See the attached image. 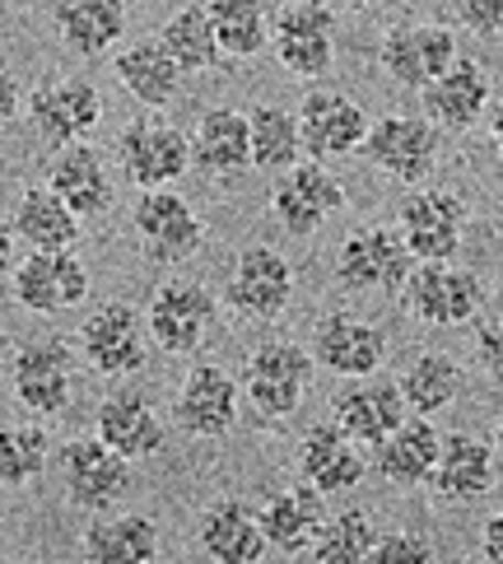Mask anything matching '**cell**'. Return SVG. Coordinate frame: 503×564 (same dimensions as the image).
I'll list each match as a JSON object with an SVG mask.
<instances>
[{
	"instance_id": "6da1fadb",
	"label": "cell",
	"mask_w": 503,
	"mask_h": 564,
	"mask_svg": "<svg viewBox=\"0 0 503 564\" xmlns=\"http://www.w3.org/2000/svg\"><path fill=\"white\" fill-rule=\"evenodd\" d=\"M396 234L406 238L415 261H452L467 234V200L448 187H425L401 200Z\"/></svg>"
},
{
	"instance_id": "7a4b0ae2",
	"label": "cell",
	"mask_w": 503,
	"mask_h": 564,
	"mask_svg": "<svg viewBox=\"0 0 503 564\" xmlns=\"http://www.w3.org/2000/svg\"><path fill=\"white\" fill-rule=\"evenodd\" d=\"M415 271V257L406 248V238L387 225H369L350 234L336 252V280L346 290H401Z\"/></svg>"
},
{
	"instance_id": "3957f363",
	"label": "cell",
	"mask_w": 503,
	"mask_h": 564,
	"mask_svg": "<svg viewBox=\"0 0 503 564\" xmlns=\"http://www.w3.org/2000/svg\"><path fill=\"white\" fill-rule=\"evenodd\" d=\"M62 490L75 509H112L131 490V457L108 448L103 438H70L62 448Z\"/></svg>"
},
{
	"instance_id": "277c9868",
	"label": "cell",
	"mask_w": 503,
	"mask_h": 564,
	"mask_svg": "<svg viewBox=\"0 0 503 564\" xmlns=\"http://www.w3.org/2000/svg\"><path fill=\"white\" fill-rule=\"evenodd\" d=\"M308 378H313V355L294 346V340H266V346L248 355V401L266 420L294 415L308 392Z\"/></svg>"
},
{
	"instance_id": "5b68a950",
	"label": "cell",
	"mask_w": 503,
	"mask_h": 564,
	"mask_svg": "<svg viewBox=\"0 0 503 564\" xmlns=\"http://www.w3.org/2000/svg\"><path fill=\"white\" fill-rule=\"evenodd\" d=\"M378 62L387 70V79L425 94L457 66V37L442 24H396L382 37Z\"/></svg>"
},
{
	"instance_id": "8992f818",
	"label": "cell",
	"mask_w": 503,
	"mask_h": 564,
	"mask_svg": "<svg viewBox=\"0 0 503 564\" xmlns=\"http://www.w3.org/2000/svg\"><path fill=\"white\" fill-rule=\"evenodd\" d=\"M135 234L145 243V257L158 267H177V261H192L206 248V225L192 210L187 196L168 192H145L135 200Z\"/></svg>"
},
{
	"instance_id": "52a82bcc",
	"label": "cell",
	"mask_w": 503,
	"mask_h": 564,
	"mask_svg": "<svg viewBox=\"0 0 503 564\" xmlns=\"http://www.w3.org/2000/svg\"><path fill=\"white\" fill-rule=\"evenodd\" d=\"M401 290H406V308L429 327H461L485 304L480 280L471 271L448 267V261H415V271Z\"/></svg>"
},
{
	"instance_id": "ba28073f",
	"label": "cell",
	"mask_w": 503,
	"mask_h": 564,
	"mask_svg": "<svg viewBox=\"0 0 503 564\" xmlns=\"http://www.w3.org/2000/svg\"><path fill=\"white\" fill-rule=\"evenodd\" d=\"M122 169L135 187L145 192H168L177 177L192 169V135H183L177 127L158 122V117H145V122H131L122 131Z\"/></svg>"
},
{
	"instance_id": "9c48e42d",
	"label": "cell",
	"mask_w": 503,
	"mask_h": 564,
	"mask_svg": "<svg viewBox=\"0 0 503 564\" xmlns=\"http://www.w3.org/2000/svg\"><path fill=\"white\" fill-rule=\"evenodd\" d=\"M145 327L140 313L131 304H98L85 327H79V350H85V365L103 378H122L145 365Z\"/></svg>"
},
{
	"instance_id": "30bf717a",
	"label": "cell",
	"mask_w": 503,
	"mask_h": 564,
	"mask_svg": "<svg viewBox=\"0 0 503 564\" xmlns=\"http://www.w3.org/2000/svg\"><path fill=\"white\" fill-rule=\"evenodd\" d=\"M145 322H150V336L158 350L192 355V350H200V340H206L210 322H215V299L206 285H196V280H168V285L154 290Z\"/></svg>"
},
{
	"instance_id": "8fae6325",
	"label": "cell",
	"mask_w": 503,
	"mask_h": 564,
	"mask_svg": "<svg viewBox=\"0 0 503 564\" xmlns=\"http://www.w3.org/2000/svg\"><path fill=\"white\" fill-rule=\"evenodd\" d=\"M29 122L52 150H70V145H79V135H89L103 122V98H98L89 79L37 85L29 94Z\"/></svg>"
},
{
	"instance_id": "7c38bea8",
	"label": "cell",
	"mask_w": 503,
	"mask_h": 564,
	"mask_svg": "<svg viewBox=\"0 0 503 564\" xmlns=\"http://www.w3.org/2000/svg\"><path fill=\"white\" fill-rule=\"evenodd\" d=\"M14 299L29 313H66L89 299V271L75 252H29L14 267Z\"/></svg>"
},
{
	"instance_id": "4fadbf2b",
	"label": "cell",
	"mask_w": 503,
	"mask_h": 564,
	"mask_svg": "<svg viewBox=\"0 0 503 564\" xmlns=\"http://www.w3.org/2000/svg\"><path fill=\"white\" fill-rule=\"evenodd\" d=\"M271 206H275V219L294 238H308L346 206V187L336 183V173L321 164V159H313V164H294L285 177H280Z\"/></svg>"
},
{
	"instance_id": "5bb4252c",
	"label": "cell",
	"mask_w": 503,
	"mask_h": 564,
	"mask_svg": "<svg viewBox=\"0 0 503 564\" xmlns=\"http://www.w3.org/2000/svg\"><path fill=\"white\" fill-rule=\"evenodd\" d=\"M364 154L373 164L396 177V183H425L438 164V135L425 117H382V122L369 127Z\"/></svg>"
},
{
	"instance_id": "9a60e30c",
	"label": "cell",
	"mask_w": 503,
	"mask_h": 564,
	"mask_svg": "<svg viewBox=\"0 0 503 564\" xmlns=\"http://www.w3.org/2000/svg\"><path fill=\"white\" fill-rule=\"evenodd\" d=\"M369 117L354 98L336 94V89H313L304 94V108H298V135H304V150L313 159H336L350 154L369 140Z\"/></svg>"
},
{
	"instance_id": "2e32d148",
	"label": "cell",
	"mask_w": 503,
	"mask_h": 564,
	"mask_svg": "<svg viewBox=\"0 0 503 564\" xmlns=\"http://www.w3.org/2000/svg\"><path fill=\"white\" fill-rule=\"evenodd\" d=\"M289 294H294V267L275 248L252 243V248L238 252V267H233V280H229L233 313L271 322V317H280V308L289 304Z\"/></svg>"
},
{
	"instance_id": "e0dca14e",
	"label": "cell",
	"mask_w": 503,
	"mask_h": 564,
	"mask_svg": "<svg viewBox=\"0 0 503 564\" xmlns=\"http://www.w3.org/2000/svg\"><path fill=\"white\" fill-rule=\"evenodd\" d=\"M173 420H177V430L192 438H225L238 420V382L219 365H196L183 378Z\"/></svg>"
},
{
	"instance_id": "ac0fdd59",
	"label": "cell",
	"mask_w": 503,
	"mask_h": 564,
	"mask_svg": "<svg viewBox=\"0 0 503 564\" xmlns=\"http://www.w3.org/2000/svg\"><path fill=\"white\" fill-rule=\"evenodd\" d=\"M313 359L340 378H369V373H378L382 359H387V336L359 313H331V317H321V327H317Z\"/></svg>"
},
{
	"instance_id": "d6986e66",
	"label": "cell",
	"mask_w": 503,
	"mask_h": 564,
	"mask_svg": "<svg viewBox=\"0 0 503 564\" xmlns=\"http://www.w3.org/2000/svg\"><path fill=\"white\" fill-rule=\"evenodd\" d=\"M14 401L33 415H62L70 401V355L62 340H29L14 350Z\"/></svg>"
},
{
	"instance_id": "ffe728a7",
	"label": "cell",
	"mask_w": 503,
	"mask_h": 564,
	"mask_svg": "<svg viewBox=\"0 0 503 564\" xmlns=\"http://www.w3.org/2000/svg\"><path fill=\"white\" fill-rule=\"evenodd\" d=\"M275 52H280V66L298 79L327 75L331 70V10L313 6V0L285 6L275 19Z\"/></svg>"
},
{
	"instance_id": "44dd1931",
	"label": "cell",
	"mask_w": 503,
	"mask_h": 564,
	"mask_svg": "<svg viewBox=\"0 0 503 564\" xmlns=\"http://www.w3.org/2000/svg\"><path fill=\"white\" fill-rule=\"evenodd\" d=\"M406 397H401L396 382H350L340 388L336 401H331V420L346 430L354 443H378L392 438L401 425H406Z\"/></svg>"
},
{
	"instance_id": "7402d4cb",
	"label": "cell",
	"mask_w": 503,
	"mask_h": 564,
	"mask_svg": "<svg viewBox=\"0 0 503 564\" xmlns=\"http://www.w3.org/2000/svg\"><path fill=\"white\" fill-rule=\"evenodd\" d=\"M261 532H266V546L280 555H304L313 551V541L327 522L321 509V490L317 486H289V490H271L256 503Z\"/></svg>"
},
{
	"instance_id": "603a6c76",
	"label": "cell",
	"mask_w": 503,
	"mask_h": 564,
	"mask_svg": "<svg viewBox=\"0 0 503 564\" xmlns=\"http://www.w3.org/2000/svg\"><path fill=\"white\" fill-rule=\"evenodd\" d=\"M438 448H442V434L429 425V420L425 415H406V425H401L392 438L378 443L373 467H378V476L387 480V486L415 490V486H429L434 480Z\"/></svg>"
},
{
	"instance_id": "cb8c5ba5",
	"label": "cell",
	"mask_w": 503,
	"mask_h": 564,
	"mask_svg": "<svg viewBox=\"0 0 503 564\" xmlns=\"http://www.w3.org/2000/svg\"><path fill=\"white\" fill-rule=\"evenodd\" d=\"M298 471L321 495H346L364 476V457H359V443L340 425H313L304 443H298Z\"/></svg>"
},
{
	"instance_id": "d4e9b609",
	"label": "cell",
	"mask_w": 503,
	"mask_h": 564,
	"mask_svg": "<svg viewBox=\"0 0 503 564\" xmlns=\"http://www.w3.org/2000/svg\"><path fill=\"white\" fill-rule=\"evenodd\" d=\"M192 164L206 177H238L252 164V122L233 108H210L192 131Z\"/></svg>"
},
{
	"instance_id": "484cf974",
	"label": "cell",
	"mask_w": 503,
	"mask_h": 564,
	"mask_svg": "<svg viewBox=\"0 0 503 564\" xmlns=\"http://www.w3.org/2000/svg\"><path fill=\"white\" fill-rule=\"evenodd\" d=\"M499 480V448L475 434H448L438 448L434 490L442 499H480Z\"/></svg>"
},
{
	"instance_id": "4316f807",
	"label": "cell",
	"mask_w": 503,
	"mask_h": 564,
	"mask_svg": "<svg viewBox=\"0 0 503 564\" xmlns=\"http://www.w3.org/2000/svg\"><path fill=\"white\" fill-rule=\"evenodd\" d=\"M200 546L219 564H252L266 555V532L256 509H248L243 499H215L200 513Z\"/></svg>"
},
{
	"instance_id": "83f0119b",
	"label": "cell",
	"mask_w": 503,
	"mask_h": 564,
	"mask_svg": "<svg viewBox=\"0 0 503 564\" xmlns=\"http://www.w3.org/2000/svg\"><path fill=\"white\" fill-rule=\"evenodd\" d=\"M94 430H98V438H103L108 448H117V453L131 457V462L158 453V448H164V438H168L164 420L154 415L150 401L145 397H131V392L108 397L103 406H98V415H94Z\"/></svg>"
},
{
	"instance_id": "f1b7e54d",
	"label": "cell",
	"mask_w": 503,
	"mask_h": 564,
	"mask_svg": "<svg viewBox=\"0 0 503 564\" xmlns=\"http://www.w3.org/2000/svg\"><path fill=\"white\" fill-rule=\"evenodd\" d=\"M10 229L24 238L33 252H70L79 238V215L52 187H29L19 196Z\"/></svg>"
},
{
	"instance_id": "f546056e",
	"label": "cell",
	"mask_w": 503,
	"mask_h": 564,
	"mask_svg": "<svg viewBox=\"0 0 503 564\" xmlns=\"http://www.w3.org/2000/svg\"><path fill=\"white\" fill-rule=\"evenodd\" d=\"M47 187L62 196L75 215H98L112 206V177L89 145H70L56 154L47 169Z\"/></svg>"
},
{
	"instance_id": "4dcf8cb0",
	"label": "cell",
	"mask_w": 503,
	"mask_h": 564,
	"mask_svg": "<svg viewBox=\"0 0 503 564\" xmlns=\"http://www.w3.org/2000/svg\"><path fill=\"white\" fill-rule=\"evenodd\" d=\"M89 564H150L158 555V532L150 518L140 513H117V518H94L85 541H79Z\"/></svg>"
},
{
	"instance_id": "1f68e13d",
	"label": "cell",
	"mask_w": 503,
	"mask_h": 564,
	"mask_svg": "<svg viewBox=\"0 0 503 564\" xmlns=\"http://www.w3.org/2000/svg\"><path fill=\"white\" fill-rule=\"evenodd\" d=\"M56 29H62V43L75 56H103L122 43L127 6H117V0H70V6H56Z\"/></svg>"
},
{
	"instance_id": "d6a6232c",
	"label": "cell",
	"mask_w": 503,
	"mask_h": 564,
	"mask_svg": "<svg viewBox=\"0 0 503 564\" xmlns=\"http://www.w3.org/2000/svg\"><path fill=\"white\" fill-rule=\"evenodd\" d=\"M490 104V75L480 70L475 62H457L438 85L425 89V108L438 127L448 131H467L480 112Z\"/></svg>"
},
{
	"instance_id": "836d02e7",
	"label": "cell",
	"mask_w": 503,
	"mask_h": 564,
	"mask_svg": "<svg viewBox=\"0 0 503 564\" xmlns=\"http://www.w3.org/2000/svg\"><path fill=\"white\" fill-rule=\"evenodd\" d=\"M117 79H122V89L135 98V104L145 108H164L173 104L177 94V79H183V70H177V62L164 52V43H135V47H122L112 62Z\"/></svg>"
},
{
	"instance_id": "e575fe53",
	"label": "cell",
	"mask_w": 503,
	"mask_h": 564,
	"mask_svg": "<svg viewBox=\"0 0 503 564\" xmlns=\"http://www.w3.org/2000/svg\"><path fill=\"white\" fill-rule=\"evenodd\" d=\"M401 397H406V406L415 415H434L442 406H452V397L461 392V369L452 355L442 350H429V355H415L406 373H401Z\"/></svg>"
},
{
	"instance_id": "d590c367",
	"label": "cell",
	"mask_w": 503,
	"mask_h": 564,
	"mask_svg": "<svg viewBox=\"0 0 503 564\" xmlns=\"http://www.w3.org/2000/svg\"><path fill=\"white\" fill-rule=\"evenodd\" d=\"M158 43H164V52L177 62V70H210L219 56H225V47H219L215 37V24H210V10L206 6H187L177 10L164 33H158Z\"/></svg>"
},
{
	"instance_id": "8d00e7d4",
	"label": "cell",
	"mask_w": 503,
	"mask_h": 564,
	"mask_svg": "<svg viewBox=\"0 0 503 564\" xmlns=\"http://www.w3.org/2000/svg\"><path fill=\"white\" fill-rule=\"evenodd\" d=\"M252 169H266L285 177L298 164L304 135H298V117L285 108H256L252 117Z\"/></svg>"
},
{
	"instance_id": "74e56055",
	"label": "cell",
	"mask_w": 503,
	"mask_h": 564,
	"mask_svg": "<svg viewBox=\"0 0 503 564\" xmlns=\"http://www.w3.org/2000/svg\"><path fill=\"white\" fill-rule=\"evenodd\" d=\"M373 541H378L373 522L359 509H346V513H336V518L321 522V532H317L308 555L317 564H359V560L373 555Z\"/></svg>"
},
{
	"instance_id": "f35d334b",
	"label": "cell",
	"mask_w": 503,
	"mask_h": 564,
	"mask_svg": "<svg viewBox=\"0 0 503 564\" xmlns=\"http://www.w3.org/2000/svg\"><path fill=\"white\" fill-rule=\"evenodd\" d=\"M206 10H210L219 47L229 56H256L266 47V10H261L256 0H215Z\"/></svg>"
},
{
	"instance_id": "ab89813d",
	"label": "cell",
	"mask_w": 503,
	"mask_h": 564,
	"mask_svg": "<svg viewBox=\"0 0 503 564\" xmlns=\"http://www.w3.org/2000/svg\"><path fill=\"white\" fill-rule=\"evenodd\" d=\"M47 462V434L43 430H6L0 438V476L6 486H29Z\"/></svg>"
},
{
	"instance_id": "60d3db41",
	"label": "cell",
	"mask_w": 503,
	"mask_h": 564,
	"mask_svg": "<svg viewBox=\"0 0 503 564\" xmlns=\"http://www.w3.org/2000/svg\"><path fill=\"white\" fill-rule=\"evenodd\" d=\"M373 564H429L434 560V546L425 536H415V532H387V536H378L373 541Z\"/></svg>"
},
{
	"instance_id": "b9f144b4",
	"label": "cell",
	"mask_w": 503,
	"mask_h": 564,
	"mask_svg": "<svg viewBox=\"0 0 503 564\" xmlns=\"http://www.w3.org/2000/svg\"><path fill=\"white\" fill-rule=\"evenodd\" d=\"M457 19L480 37H494V33H503V0H467V6L457 10Z\"/></svg>"
},
{
	"instance_id": "7bdbcfd3",
	"label": "cell",
	"mask_w": 503,
	"mask_h": 564,
	"mask_svg": "<svg viewBox=\"0 0 503 564\" xmlns=\"http://www.w3.org/2000/svg\"><path fill=\"white\" fill-rule=\"evenodd\" d=\"M475 355H480V369H485L494 382H503V322H490V327H480Z\"/></svg>"
},
{
	"instance_id": "ee69618b",
	"label": "cell",
	"mask_w": 503,
	"mask_h": 564,
	"mask_svg": "<svg viewBox=\"0 0 503 564\" xmlns=\"http://www.w3.org/2000/svg\"><path fill=\"white\" fill-rule=\"evenodd\" d=\"M480 541H485V555H490L494 564H503V513H494V518L485 522V532H480Z\"/></svg>"
},
{
	"instance_id": "f6af8a7d",
	"label": "cell",
	"mask_w": 503,
	"mask_h": 564,
	"mask_svg": "<svg viewBox=\"0 0 503 564\" xmlns=\"http://www.w3.org/2000/svg\"><path fill=\"white\" fill-rule=\"evenodd\" d=\"M490 135H494V154L503 159V104L494 108V122H490Z\"/></svg>"
},
{
	"instance_id": "bcb514c9",
	"label": "cell",
	"mask_w": 503,
	"mask_h": 564,
	"mask_svg": "<svg viewBox=\"0 0 503 564\" xmlns=\"http://www.w3.org/2000/svg\"><path fill=\"white\" fill-rule=\"evenodd\" d=\"M6 117H14V79H6Z\"/></svg>"
},
{
	"instance_id": "7dc6e473",
	"label": "cell",
	"mask_w": 503,
	"mask_h": 564,
	"mask_svg": "<svg viewBox=\"0 0 503 564\" xmlns=\"http://www.w3.org/2000/svg\"><path fill=\"white\" fill-rule=\"evenodd\" d=\"M494 448H499V457H503V420H499V430H494Z\"/></svg>"
}]
</instances>
